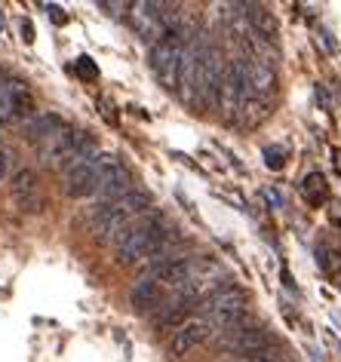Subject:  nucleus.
Instances as JSON below:
<instances>
[{
  "instance_id": "12",
  "label": "nucleus",
  "mask_w": 341,
  "mask_h": 362,
  "mask_svg": "<svg viewBox=\"0 0 341 362\" xmlns=\"http://www.w3.org/2000/svg\"><path fill=\"white\" fill-rule=\"evenodd\" d=\"M132 191H136V187H132L129 169L117 163V166H114L102 181H98V187H96V206L114 203V200H120V197H127V194H132Z\"/></svg>"
},
{
  "instance_id": "2",
  "label": "nucleus",
  "mask_w": 341,
  "mask_h": 362,
  "mask_svg": "<svg viewBox=\"0 0 341 362\" xmlns=\"http://www.w3.org/2000/svg\"><path fill=\"white\" fill-rule=\"evenodd\" d=\"M145 212H151V197L145 191H132V194L120 197V200H114V203L93 206L89 224H93L96 233H102L105 243L114 246V240H117L136 218H141Z\"/></svg>"
},
{
  "instance_id": "6",
  "label": "nucleus",
  "mask_w": 341,
  "mask_h": 362,
  "mask_svg": "<svg viewBox=\"0 0 341 362\" xmlns=\"http://www.w3.org/2000/svg\"><path fill=\"white\" fill-rule=\"evenodd\" d=\"M219 344L224 350L246 353V356H258V353H265V350L274 347V334L267 329H262V325L240 322V325H234V329H224L219 334Z\"/></svg>"
},
{
  "instance_id": "10",
  "label": "nucleus",
  "mask_w": 341,
  "mask_h": 362,
  "mask_svg": "<svg viewBox=\"0 0 341 362\" xmlns=\"http://www.w3.org/2000/svg\"><path fill=\"white\" fill-rule=\"evenodd\" d=\"M10 194H13V203L19 206V212H28V215H37L43 212V194H40V181L31 169H19L13 175V185H10Z\"/></svg>"
},
{
  "instance_id": "11",
  "label": "nucleus",
  "mask_w": 341,
  "mask_h": 362,
  "mask_svg": "<svg viewBox=\"0 0 341 362\" xmlns=\"http://www.w3.org/2000/svg\"><path fill=\"white\" fill-rule=\"evenodd\" d=\"M80 135H83V132H74L71 126H62V129H56L52 135H47L43 141H37V153H40V160H43V163H62L71 151L77 148Z\"/></svg>"
},
{
  "instance_id": "22",
  "label": "nucleus",
  "mask_w": 341,
  "mask_h": 362,
  "mask_svg": "<svg viewBox=\"0 0 341 362\" xmlns=\"http://www.w3.org/2000/svg\"><path fill=\"white\" fill-rule=\"evenodd\" d=\"M265 197H267V203H274V206H280L283 200H280V194L277 191H265Z\"/></svg>"
},
{
  "instance_id": "9",
  "label": "nucleus",
  "mask_w": 341,
  "mask_h": 362,
  "mask_svg": "<svg viewBox=\"0 0 341 362\" xmlns=\"http://www.w3.org/2000/svg\"><path fill=\"white\" fill-rule=\"evenodd\" d=\"M166 4H129V22L141 37L157 43L166 34V19H163Z\"/></svg>"
},
{
  "instance_id": "1",
  "label": "nucleus",
  "mask_w": 341,
  "mask_h": 362,
  "mask_svg": "<svg viewBox=\"0 0 341 362\" xmlns=\"http://www.w3.org/2000/svg\"><path fill=\"white\" fill-rule=\"evenodd\" d=\"M169 237H173V228L163 221V215L145 212L141 218H136L117 240H114L117 264H136V261L148 258L151 252H157Z\"/></svg>"
},
{
  "instance_id": "23",
  "label": "nucleus",
  "mask_w": 341,
  "mask_h": 362,
  "mask_svg": "<svg viewBox=\"0 0 341 362\" xmlns=\"http://www.w3.org/2000/svg\"><path fill=\"white\" fill-rule=\"evenodd\" d=\"M228 362H262V359H255V356H249V359H228Z\"/></svg>"
},
{
  "instance_id": "5",
  "label": "nucleus",
  "mask_w": 341,
  "mask_h": 362,
  "mask_svg": "<svg viewBox=\"0 0 341 362\" xmlns=\"http://www.w3.org/2000/svg\"><path fill=\"white\" fill-rule=\"evenodd\" d=\"M182 49H185V40L178 34L166 31L157 43H151V68H154L157 80L163 83L166 89H175L178 86V65H182Z\"/></svg>"
},
{
  "instance_id": "17",
  "label": "nucleus",
  "mask_w": 341,
  "mask_h": 362,
  "mask_svg": "<svg viewBox=\"0 0 341 362\" xmlns=\"http://www.w3.org/2000/svg\"><path fill=\"white\" fill-rule=\"evenodd\" d=\"M301 194L308 197V203L313 206H320L323 200H326V181H323L320 172H313V175L304 178V185H301Z\"/></svg>"
},
{
  "instance_id": "4",
  "label": "nucleus",
  "mask_w": 341,
  "mask_h": 362,
  "mask_svg": "<svg viewBox=\"0 0 341 362\" xmlns=\"http://www.w3.org/2000/svg\"><path fill=\"white\" fill-rule=\"evenodd\" d=\"M117 163L120 160L114 157V153L98 151L93 160L83 163V166H77V169H71L62 175V191H65V197H96L98 181L117 166Z\"/></svg>"
},
{
  "instance_id": "15",
  "label": "nucleus",
  "mask_w": 341,
  "mask_h": 362,
  "mask_svg": "<svg viewBox=\"0 0 341 362\" xmlns=\"http://www.w3.org/2000/svg\"><path fill=\"white\" fill-rule=\"evenodd\" d=\"M267 114H271V107H267L265 98H243V105L237 111V123L246 126V129H255L258 123L267 120Z\"/></svg>"
},
{
  "instance_id": "13",
  "label": "nucleus",
  "mask_w": 341,
  "mask_h": 362,
  "mask_svg": "<svg viewBox=\"0 0 341 362\" xmlns=\"http://www.w3.org/2000/svg\"><path fill=\"white\" fill-rule=\"evenodd\" d=\"M163 288H160L154 279H136V286H132L129 292V301L132 307H139V310H157L160 304H163Z\"/></svg>"
},
{
  "instance_id": "8",
  "label": "nucleus",
  "mask_w": 341,
  "mask_h": 362,
  "mask_svg": "<svg viewBox=\"0 0 341 362\" xmlns=\"http://www.w3.org/2000/svg\"><path fill=\"white\" fill-rule=\"evenodd\" d=\"M215 334V325L206 320V316H191L185 325H178V329L169 334V353H173L175 359H182V356H187L191 350H197L200 344H206Z\"/></svg>"
},
{
  "instance_id": "16",
  "label": "nucleus",
  "mask_w": 341,
  "mask_h": 362,
  "mask_svg": "<svg viewBox=\"0 0 341 362\" xmlns=\"http://www.w3.org/2000/svg\"><path fill=\"white\" fill-rule=\"evenodd\" d=\"M62 117H56V114H34L31 120H25V132H28V139L37 144V141H43L47 135H52L56 129H62Z\"/></svg>"
},
{
  "instance_id": "14",
  "label": "nucleus",
  "mask_w": 341,
  "mask_h": 362,
  "mask_svg": "<svg viewBox=\"0 0 341 362\" xmlns=\"http://www.w3.org/2000/svg\"><path fill=\"white\" fill-rule=\"evenodd\" d=\"M246 13V25L253 28L255 37H262L265 43H271L277 37V22H274V16L265 10V6H243Z\"/></svg>"
},
{
  "instance_id": "20",
  "label": "nucleus",
  "mask_w": 341,
  "mask_h": 362,
  "mask_svg": "<svg viewBox=\"0 0 341 362\" xmlns=\"http://www.w3.org/2000/svg\"><path fill=\"white\" fill-rule=\"evenodd\" d=\"M6 172H10V157H6V151H0V181L6 178Z\"/></svg>"
},
{
  "instance_id": "18",
  "label": "nucleus",
  "mask_w": 341,
  "mask_h": 362,
  "mask_svg": "<svg viewBox=\"0 0 341 362\" xmlns=\"http://www.w3.org/2000/svg\"><path fill=\"white\" fill-rule=\"evenodd\" d=\"M283 148H265V160H267V166L271 169H283Z\"/></svg>"
},
{
  "instance_id": "21",
  "label": "nucleus",
  "mask_w": 341,
  "mask_h": 362,
  "mask_svg": "<svg viewBox=\"0 0 341 362\" xmlns=\"http://www.w3.org/2000/svg\"><path fill=\"white\" fill-rule=\"evenodd\" d=\"M22 34H25V40H34V28H31V22H22Z\"/></svg>"
},
{
  "instance_id": "19",
  "label": "nucleus",
  "mask_w": 341,
  "mask_h": 362,
  "mask_svg": "<svg viewBox=\"0 0 341 362\" xmlns=\"http://www.w3.org/2000/svg\"><path fill=\"white\" fill-rule=\"evenodd\" d=\"M77 74L80 77H96V68L89 65V59H77Z\"/></svg>"
},
{
  "instance_id": "3",
  "label": "nucleus",
  "mask_w": 341,
  "mask_h": 362,
  "mask_svg": "<svg viewBox=\"0 0 341 362\" xmlns=\"http://www.w3.org/2000/svg\"><path fill=\"white\" fill-rule=\"evenodd\" d=\"M246 304H249V298L243 288L224 286L200 304V316H206V320L215 325V332H224V329H234V325L246 320Z\"/></svg>"
},
{
  "instance_id": "7",
  "label": "nucleus",
  "mask_w": 341,
  "mask_h": 362,
  "mask_svg": "<svg viewBox=\"0 0 341 362\" xmlns=\"http://www.w3.org/2000/svg\"><path fill=\"white\" fill-rule=\"evenodd\" d=\"M34 117V98L28 86L19 80H0V126L13 120H31Z\"/></svg>"
}]
</instances>
